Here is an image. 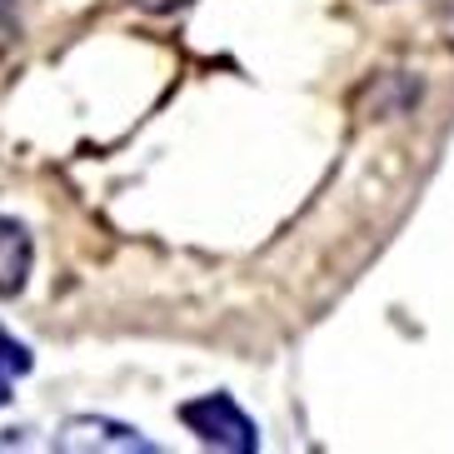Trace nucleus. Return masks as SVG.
I'll use <instances>...</instances> for the list:
<instances>
[{
	"label": "nucleus",
	"mask_w": 454,
	"mask_h": 454,
	"mask_svg": "<svg viewBox=\"0 0 454 454\" xmlns=\"http://www.w3.org/2000/svg\"><path fill=\"white\" fill-rule=\"evenodd\" d=\"M180 425H185L200 444H210V450H225V454H254L260 450V429H254V419L230 400V395H200V400H185L180 404Z\"/></svg>",
	"instance_id": "obj_1"
},
{
	"label": "nucleus",
	"mask_w": 454,
	"mask_h": 454,
	"mask_svg": "<svg viewBox=\"0 0 454 454\" xmlns=\"http://www.w3.org/2000/svg\"><path fill=\"white\" fill-rule=\"evenodd\" d=\"M55 450L60 454H85V450H115V454H155V444L130 425H115V419H95V414H75L60 425L55 434Z\"/></svg>",
	"instance_id": "obj_2"
},
{
	"label": "nucleus",
	"mask_w": 454,
	"mask_h": 454,
	"mask_svg": "<svg viewBox=\"0 0 454 454\" xmlns=\"http://www.w3.org/2000/svg\"><path fill=\"white\" fill-rule=\"evenodd\" d=\"M30 260H35L30 235L15 225V220H5V215H0V300H11V294L26 290Z\"/></svg>",
	"instance_id": "obj_3"
},
{
	"label": "nucleus",
	"mask_w": 454,
	"mask_h": 454,
	"mask_svg": "<svg viewBox=\"0 0 454 454\" xmlns=\"http://www.w3.org/2000/svg\"><path fill=\"white\" fill-rule=\"evenodd\" d=\"M30 349L20 345V340H11V334L0 330V404L11 400V380H20V374H30Z\"/></svg>",
	"instance_id": "obj_4"
},
{
	"label": "nucleus",
	"mask_w": 454,
	"mask_h": 454,
	"mask_svg": "<svg viewBox=\"0 0 454 454\" xmlns=\"http://www.w3.org/2000/svg\"><path fill=\"white\" fill-rule=\"evenodd\" d=\"M20 41V20H15V0H0V55L15 51Z\"/></svg>",
	"instance_id": "obj_5"
},
{
	"label": "nucleus",
	"mask_w": 454,
	"mask_h": 454,
	"mask_svg": "<svg viewBox=\"0 0 454 454\" xmlns=\"http://www.w3.org/2000/svg\"><path fill=\"white\" fill-rule=\"evenodd\" d=\"M145 11H155V15H165V11H180V5H190V0H140Z\"/></svg>",
	"instance_id": "obj_6"
}]
</instances>
